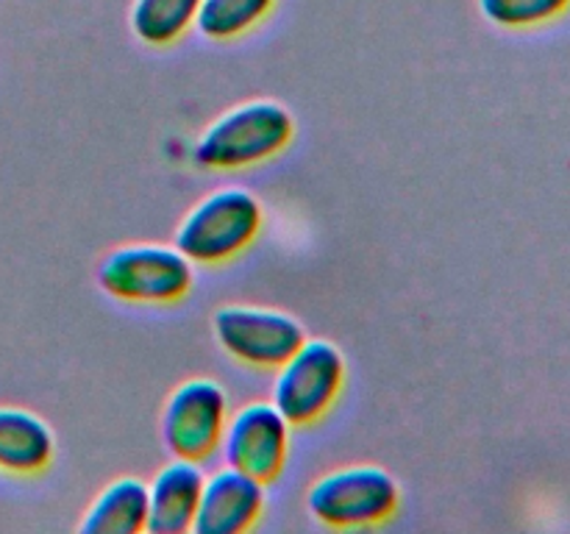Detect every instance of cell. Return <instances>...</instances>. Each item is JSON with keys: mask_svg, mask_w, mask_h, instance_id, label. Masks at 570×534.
Returning a JSON list of instances; mask_svg holds the SVG:
<instances>
[{"mask_svg": "<svg viewBox=\"0 0 570 534\" xmlns=\"http://www.w3.org/2000/svg\"><path fill=\"white\" fill-rule=\"evenodd\" d=\"M56 454V434L48 423L20 406H0V473L37 476Z\"/></svg>", "mask_w": 570, "mask_h": 534, "instance_id": "8fae6325", "label": "cell"}, {"mask_svg": "<svg viewBox=\"0 0 570 534\" xmlns=\"http://www.w3.org/2000/svg\"><path fill=\"white\" fill-rule=\"evenodd\" d=\"M401 510V484L382 465H343L323 473L306 490V512L321 526L362 532L393 521Z\"/></svg>", "mask_w": 570, "mask_h": 534, "instance_id": "3957f363", "label": "cell"}, {"mask_svg": "<svg viewBox=\"0 0 570 534\" xmlns=\"http://www.w3.org/2000/svg\"><path fill=\"white\" fill-rule=\"evenodd\" d=\"M265 228V209L254 192L223 187L200 198L176 228V248L198 267L237 259Z\"/></svg>", "mask_w": 570, "mask_h": 534, "instance_id": "7a4b0ae2", "label": "cell"}, {"mask_svg": "<svg viewBox=\"0 0 570 534\" xmlns=\"http://www.w3.org/2000/svg\"><path fill=\"white\" fill-rule=\"evenodd\" d=\"M232 404L220 382L206 376L178 384L161 409V443L176 459L206 465L220 454Z\"/></svg>", "mask_w": 570, "mask_h": 534, "instance_id": "52a82bcc", "label": "cell"}, {"mask_svg": "<svg viewBox=\"0 0 570 534\" xmlns=\"http://www.w3.org/2000/svg\"><path fill=\"white\" fill-rule=\"evenodd\" d=\"M98 281L106 295L126 304L170 306L193 289L195 265L176 245H120L100 261Z\"/></svg>", "mask_w": 570, "mask_h": 534, "instance_id": "277c9868", "label": "cell"}, {"mask_svg": "<svg viewBox=\"0 0 570 534\" xmlns=\"http://www.w3.org/2000/svg\"><path fill=\"white\" fill-rule=\"evenodd\" d=\"M267 506V484L237 467L209 473L195 512V534H245L262 521Z\"/></svg>", "mask_w": 570, "mask_h": 534, "instance_id": "9c48e42d", "label": "cell"}, {"mask_svg": "<svg viewBox=\"0 0 570 534\" xmlns=\"http://www.w3.org/2000/svg\"><path fill=\"white\" fill-rule=\"evenodd\" d=\"M570 0H479V9L493 26L534 28L557 20Z\"/></svg>", "mask_w": 570, "mask_h": 534, "instance_id": "9a60e30c", "label": "cell"}, {"mask_svg": "<svg viewBox=\"0 0 570 534\" xmlns=\"http://www.w3.org/2000/svg\"><path fill=\"white\" fill-rule=\"evenodd\" d=\"M348 378L343 350L328 339H304L298 350L276 367L271 400L289 426H315L340 400Z\"/></svg>", "mask_w": 570, "mask_h": 534, "instance_id": "5b68a950", "label": "cell"}, {"mask_svg": "<svg viewBox=\"0 0 570 534\" xmlns=\"http://www.w3.org/2000/svg\"><path fill=\"white\" fill-rule=\"evenodd\" d=\"M276 0H200L195 28L212 42H232L259 26Z\"/></svg>", "mask_w": 570, "mask_h": 534, "instance_id": "5bb4252c", "label": "cell"}, {"mask_svg": "<svg viewBox=\"0 0 570 534\" xmlns=\"http://www.w3.org/2000/svg\"><path fill=\"white\" fill-rule=\"evenodd\" d=\"M295 137L293 111L278 100H248L223 111L195 145L206 170H245L276 159Z\"/></svg>", "mask_w": 570, "mask_h": 534, "instance_id": "6da1fadb", "label": "cell"}, {"mask_svg": "<svg viewBox=\"0 0 570 534\" xmlns=\"http://www.w3.org/2000/svg\"><path fill=\"white\" fill-rule=\"evenodd\" d=\"M206 473L200 462H167L154 482L148 484V526L150 534H187L193 532L195 512L204 493Z\"/></svg>", "mask_w": 570, "mask_h": 534, "instance_id": "30bf717a", "label": "cell"}, {"mask_svg": "<svg viewBox=\"0 0 570 534\" xmlns=\"http://www.w3.org/2000/svg\"><path fill=\"white\" fill-rule=\"evenodd\" d=\"M198 9L200 0H134L128 22L142 44L167 48L195 26Z\"/></svg>", "mask_w": 570, "mask_h": 534, "instance_id": "4fadbf2b", "label": "cell"}, {"mask_svg": "<svg viewBox=\"0 0 570 534\" xmlns=\"http://www.w3.org/2000/svg\"><path fill=\"white\" fill-rule=\"evenodd\" d=\"M148 526V484L137 476H120L106 484L83 512V534H139Z\"/></svg>", "mask_w": 570, "mask_h": 534, "instance_id": "7c38bea8", "label": "cell"}, {"mask_svg": "<svg viewBox=\"0 0 570 534\" xmlns=\"http://www.w3.org/2000/svg\"><path fill=\"white\" fill-rule=\"evenodd\" d=\"M212 334L226 356L239 365L276 370L304 345L306 326L284 309L228 304L212 317Z\"/></svg>", "mask_w": 570, "mask_h": 534, "instance_id": "8992f818", "label": "cell"}, {"mask_svg": "<svg viewBox=\"0 0 570 534\" xmlns=\"http://www.w3.org/2000/svg\"><path fill=\"white\" fill-rule=\"evenodd\" d=\"M293 426L273 400H248L228 415L220 443L223 465L237 467L262 484L276 482L289 459Z\"/></svg>", "mask_w": 570, "mask_h": 534, "instance_id": "ba28073f", "label": "cell"}]
</instances>
